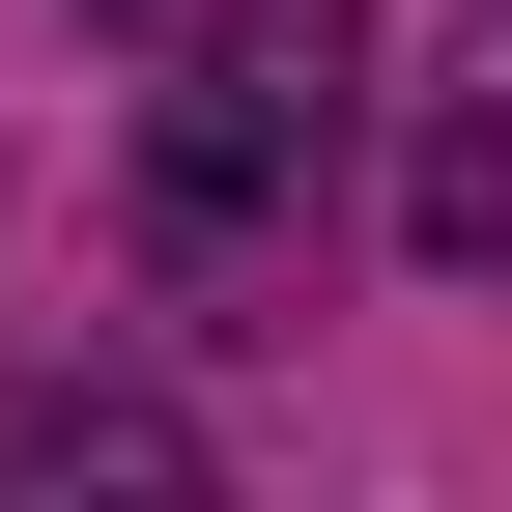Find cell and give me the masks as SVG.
Returning <instances> with one entry per match:
<instances>
[{
  "label": "cell",
  "instance_id": "cell-3",
  "mask_svg": "<svg viewBox=\"0 0 512 512\" xmlns=\"http://www.w3.org/2000/svg\"><path fill=\"white\" fill-rule=\"evenodd\" d=\"M114 29H228V0H114Z\"/></svg>",
  "mask_w": 512,
  "mask_h": 512
},
{
  "label": "cell",
  "instance_id": "cell-2",
  "mask_svg": "<svg viewBox=\"0 0 512 512\" xmlns=\"http://www.w3.org/2000/svg\"><path fill=\"white\" fill-rule=\"evenodd\" d=\"M427 256H512V114H456V143H427Z\"/></svg>",
  "mask_w": 512,
  "mask_h": 512
},
{
  "label": "cell",
  "instance_id": "cell-1",
  "mask_svg": "<svg viewBox=\"0 0 512 512\" xmlns=\"http://www.w3.org/2000/svg\"><path fill=\"white\" fill-rule=\"evenodd\" d=\"M0 512H228L200 427L114 399V370H0Z\"/></svg>",
  "mask_w": 512,
  "mask_h": 512
}]
</instances>
